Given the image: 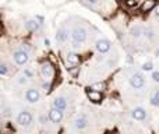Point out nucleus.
Instances as JSON below:
<instances>
[{
	"instance_id": "f257e3e1",
	"label": "nucleus",
	"mask_w": 159,
	"mask_h": 134,
	"mask_svg": "<svg viewBox=\"0 0 159 134\" xmlns=\"http://www.w3.org/2000/svg\"><path fill=\"white\" fill-rule=\"evenodd\" d=\"M130 84H131V87L134 88V90H141V88L144 87V84H145V81H144V77L141 76V74L135 73L131 76V78H130Z\"/></svg>"
},
{
	"instance_id": "f03ea898",
	"label": "nucleus",
	"mask_w": 159,
	"mask_h": 134,
	"mask_svg": "<svg viewBox=\"0 0 159 134\" xmlns=\"http://www.w3.org/2000/svg\"><path fill=\"white\" fill-rule=\"evenodd\" d=\"M73 39H74V42H84L85 39H87V31L84 30V28L81 27H75L74 30H73Z\"/></svg>"
},
{
	"instance_id": "7ed1b4c3",
	"label": "nucleus",
	"mask_w": 159,
	"mask_h": 134,
	"mask_svg": "<svg viewBox=\"0 0 159 134\" xmlns=\"http://www.w3.org/2000/svg\"><path fill=\"white\" fill-rule=\"evenodd\" d=\"M41 74L43 78H50L53 76V66L49 62H43L41 64Z\"/></svg>"
},
{
	"instance_id": "20e7f679",
	"label": "nucleus",
	"mask_w": 159,
	"mask_h": 134,
	"mask_svg": "<svg viewBox=\"0 0 159 134\" xmlns=\"http://www.w3.org/2000/svg\"><path fill=\"white\" fill-rule=\"evenodd\" d=\"M14 60H16V63L20 64V66L25 64L28 62L27 52H24V50H17V52H14Z\"/></svg>"
},
{
	"instance_id": "39448f33",
	"label": "nucleus",
	"mask_w": 159,
	"mask_h": 134,
	"mask_svg": "<svg viewBox=\"0 0 159 134\" xmlns=\"http://www.w3.org/2000/svg\"><path fill=\"white\" fill-rule=\"evenodd\" d=\"M25 96H27V101L31 102V104H35V102L39 101V91L35 90V88H30V90L27 91V94H25Z\"/></svg>"
},
{
	"instance_id": "423d86ee",
	"label": "nucleus",
	"mask_w": 159,
	"mask_h": 134,
	"mask_svg": "<svg viewBox=\"0 0 159 134\" xmlns=\"http://www.w3.org/2000/svg\"><path fill=\"white\" fill-rule=\"evenodd\" d=\"M18 123L21 124V126H30L31 124V122H32V116L30 115L28 112H21L18 115Z\"/></svg>"
},
{
	"instance_id": "0eeeda50",
	"label": "nucleus",
	"mask_w": 159,
	"mask_h": 134,
	"mask_svg": "<svg viewBox=\"0 0 159 134\" xmlns=\"http://www.w3.org/2000/svg\"><path fill=\"white\" fill-rule=\"evenodd\" d=\"M96 49H98V52H101V53L109 52V49H110V42L107 41V39H99V41L96 42Z\"/></svg>"
},
{
	"instance_id": "6e6552de",
	"label": "nucleus",
	"mask_w": 159,
	"mask_h": 134,
	"mask_svg": "<svg viewBox=\"0 0 159 134\" xmlns=\"http://www.w3.org/2000/svg\"><path fill=\"white\" fill-rule=\"evenodd\" d=\"M157 6H158L157 0H144L143 4H141V11L143 13H148V11L154 10Z\"/></svg>"
},
{
	"instance_id": "1a4fd4ad",
	"label": "nucleus",
	"mask_w": 159,
	"mask_h": 134,
	"mask_svg": "<svg viewBox=\"0 0 159 134\" xmlns=\"http://www.w3.org/2000/svg\"><path fill=\"white\" fill-rule=\"evenodd\" d=\"M61 118H63V113H61V110L56 109V108H53V109L49 110V119L53 122V123H59V122L61 120Z\"/></svg>"
},
{
	"instance_id": "9d476101",
	"label": "nucleus",
	"mask_w": 159,
	"mask_h": 134,
	"mask_svg": "<svg viewBox=\"0 0 159 134\" xmlns=\"http://www.w3.org/2000/svg\"><path fill=\"white\" fill-rule=\"evenodd\" d=\"M53 106H55L56 109H59V110H64L67 108L66 98H63V96H59V98H56L55 101H53Z\"/></svg>"
},
{
	"instance_id": "9b49d317",
	"label": "nucleus",
	"mask_w": 159,
	"mask_h": 134,
	"mask_svg": "<svg viewBox=\"0 0 159 134\" xmlns=\"http://www.w3.org/2000/svg\"><path fill=\"white\" fill-rule=\"evenodd\" d=\"M87 96H88V99H89L91 102H95V104H98V102L102 101V94L98 92V91H92V90L88 91Z\"/></svg>"
},
{
	"instance_id": "f8f14e48",
	"label": "nucleus",
	"mask_w": 159,
	"mask_h": 134,
	"mask_svg": "<svg viewBox=\"0 0 159 134\" xmlns=\"http://www.w3.org/2000/svg\"><path fill=\"white\" fill-rule=\"evenodd\" d=\"M131 115L135 120H144L147 116V112H145V109H143V108H135V109L133 110Z\"/></svg>"
},
{
	"instance_id": "ddd939ff",
	"label": "nucleus",
	"mask_w": 159,
	"mask_h": 134,
	"mask_svg": "<svg viewBox=\"0 0 159 134\" xmlns=\"http://www.w3.org/2000/svg\"><path fill=\"white\" fill-rule=\"evenodd\" d=\"M75 127L80 130H82V129H85L87 127V124H88V122H87V119L84 118V116H80V118L75 119Z\"/></svg>"
},
{
	"instance_id": "4468645a",
	"label": "nucleus",
	"mask_w": 159,
	"mask_h": 134,
	"mask_svg": "<svg viewBox=\"0 0 159 134\" xmlns=\"http://www.w3.org/2000/svg\"><path fill=\"white\" fill-rule=\"evenodd\" d=\"M67 36H69V35H67L66 28H60V30L57 31V34H56V38H57L59 42H66Z\"/></svg>"
},
{
	"instance_id": "2eb2a0df",
	"label": "nucleus",
	"mask_w": 159,
	"mask_h": 134,
	"mask_svg": "<svg viewBox=\"0 0 159 134\" xmlns=\"http://www.w3.org/2000/svg\"><path fill=\"white\" fill-rule=\"evenodd\" d=\"M67 62H69L70 64L77 66V64L80 63V56L75 55V53H69V55H67Z\"/></svg>"
},
{
	"instance_id": "dca6fc26",
	"label": "nucleus",
	"mask_w": 159,
	"mask_h": 134,
	"mask_svg": "<svg viewBox=\"0 0 159 134\" xmlns=\"http://www.w3.org/2000/svg\"><path fill=\"white\" fill-rule=\"evenodd\" d=\"M105 88H106V84H105V82H96V84H93L92 87L89 88V90H92V91H98V92H101V91H103Z\"/></svg>"
},
{
	"instance_id": "f3484780",
	"label": "nucleus",
	"mask_w": 159,
	"mask_h": 134,
	"mask_svg": "<svg viewBox=\"0 0 159 134\" xmlns=\"http://www.w3.org/2000/svg\"><path fill=\"white\" fill-rule=\"evenodd\" d=\"M27 28L30 31H36L39 28V22H36L35 20H31V21L27 22Z\"/></svg>"
},
{
	"instance_id": "a211bd4d",
	"label": "nucleus",
	"mask_w": 159,
	"mask_h": 134,
	"mask_svg": "<svg viewBox=\"0 0 159 134\" xmlns=\"http://www.w3.org/2000/svg\"><path fill=\"white\" fill-rule=\"evenodd\" d=\"M151 104L152 105H159V91L154 94V96L151 98Z\"/></svg>"
},
{
	"instance_id": "6ab92c4d",
	"label": "nucleus",
	"mask_w": 159,
	"mask_h": 134,
	"mask_svg": "<svg viewBox=\"0 0 159 134\" xmlns=\"http://www.w3.org/2000/svg\"><path fill=\"white\" fill-rule=\"evenodd\" d=\"M131 35H133V36H135V38H138V36L141 35V28H140V27L133 28V30H131Z\"/></svg>"
},
{
	"instance_id": "aec40b11",
	"label": "nucleus",
	"mask_w": 159,
	"mask_h": 134,
	"mask_svg": "<svg viewBox=\"0 0 159 134\" xmlns=\"http://www.w3.org/2000/svg\"><path fill=\"white\" fill-rule=\"evenodd\" d=\"M143 70H145V71L152 70V63H151V62H147V63H144L143 64Z\"/></svg>"
},
{
	"instance_id": "412c9836",
	"label": "nucleus",
	"mask_w": 159,
	"mask_h": 134,
	"mask_svg": "<svg viewBox=\"0 0 159 134\" xmlns=\"http://www.w3.org/2000/svg\"><path fill=\"white\" fill-rule=\"evenodd\" d=\"M10 112H11V109L8 106H6L4 110H3V116H10Z\"/></svg>"
},
{
	"instance_id": "4be33fe9",
	"label": "nucleus",
	"mask_w": 159,
	"mask_h": 134,
	"mask_svg": "<svg viewBox=\"0 0 159 134\" xmlns=\"http://www.w3.org/2000/svg\"><path fill=\"white\" fill-rule=\"evenodd\" d=\"M0 73L7 74V66H6V64H2V66H0Z\"/></svg>"
},
{
	"instance_id": "5701e85b",
	"label": "nucleus",
	"mask_w": 159,
	"mask_h": 134,
	"mask_svg": "<svg viewBox=\"0 0 159 134\" xmlns=\"http://www.w3.org/2000/svg\"><path fill=\"white\" fill-rule=\"evenodd\" d=\"M152 78H154V81L159 82V71H155V73L152 74Z\"/></svg>"
},
{
	"instance_id": "b1692460",
	"label": "nucleus",
	"mask_w": 159,
	"mask_h": 134,
	"mask_svg": "<svg viewBox=\"0 0 159 134\" xmlns=\"http://www.w3.org/2000/svg\"><path fill=\"white\" fill-rule=\"evenodd\" d=\"M126 4L130 6V7H131V6H135V4H137V0H127Z\"/></svg>"
},
{
	"instance_id": "393cba45",
	"label": "nucleus",
	"mask_w": 159,
	"mask_h": 134,
	"mask_svg": "<svg viewBox=\"0 0 159 134\" xmlns=\"http://www.w3.org/2000/svg\"><path fill=\"white\" fill-rule=\"evenodd\" d=\"M77 73H78V67H77V68H73V70H71V74H73V76H75Z\"/></svg>"
},
{
	"instance_id": "a878e982",
	"label": "nucleus",
	"mask_w": 159,
	"mask_h": 134,
	"mask_svg": "<svg viewBox=\"0 0 159 134\" xmlns=\"http://www.w3.org/2000/svg\"><path fill=\"white\" fill-rule=\"evenodd\" d=\"M155 13H157V16L159 17V3H158V6L155 7Z\"/></svg>"
},
{
	"instance_id": "bb28decb",
	"label": "nucleus",
	"mask_w": 159,
	"mask_h": 134,
	"mask_svg": "<svg viewBox=\"0 0 159 134\" xmlns=\"http://www.w3.org/2000/svg\"><path fill=\"white\" fill-rule=\"evenodd\" d=\"M87 2H88V3H92V4H93V3H96L98 0H87Z\"/></svg>"
},
{
	"instance_id": "cd10ccee",
	"label": "nucleus",
	"mask_w": 159,
	"mask_h": 134,
	"mask_svg": "<svg viewBox=\"0 0 159 134\" xmlns=\"http://www.w3.org/2000/svg\"><path fill=\"white\" fill-rule=\"evenodd\" d=\"M41 134H49V133H46V132H43V133H41Z\"/></svg>"
},
{
	"instance_id": "c85d7f7f",
	"label": "nucleus",
	"mask_w": 159,
	"mask_h": 134,
	"mask_svg": "<svg viewBox=\"0 0 159 134\" xmlns=\"http://www.w3.org/2000/svg\"><path fill=\"white\" fill-rule=\"evenodd\" d=\"M110 134H113V133H110Z\"/></svg>"
}]
</instances>
